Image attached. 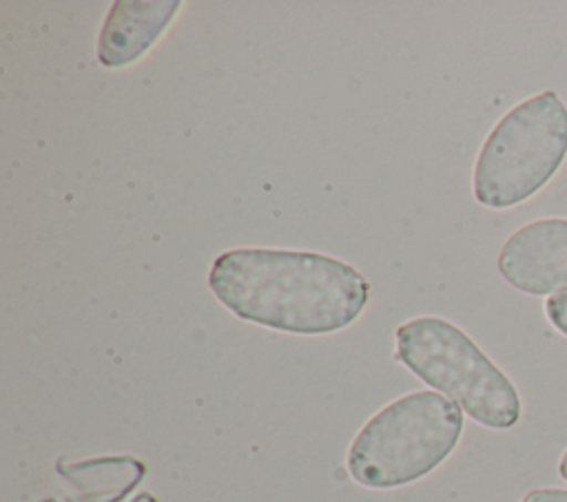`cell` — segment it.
I'll use <instances>...</instances> for the list:
<instances>
[{"label":"cell","instance_id":"obj_6","mask_svg":"<svg viewBox=\"0 0 567 502\" xmlns=\"http://www.w3.org/2000/svg\"><path fill=\"white\" fill-rule=\"evenodd\" d=\"M179 0H117L97 35V60L109 69L137 62L177 15Z\"/></svg>","mask_w":567,"mask_h":502},{"label":"cell","instance_id":"obj_2","mask_svg":"<svg viewBox=\"0 0 567 502\" xmlns=\"http://www.w3.org/2000/svg\"><path fill=\"white\" fill-rule=\"evenodd\" d=\"M463 409L439 391H412L379 409L350 442L346 464L368 489H396L434 471L456 447Z\"/></svg>","mask_w":567,"mask_h":502},{"label":"cell","instance_id":"obj_1","mask_svg":"<svg viewBox=\"0 0 567 502\" xmlns=\"http://www.w3.org/2000/svg\"><path fill=\"white\" fill-rule=\"evenodd\" d=\"M208 287L235 316L288 334H332L354 323L368 279L350 263L303 250L237 248L208 270Z\"/></svg>","mask_w":567,"mask_h":502},{"label":"cell","instance_id":"obj_3","mask_svg":"<svg viewBox=\"0 0 567 502\" xmlns=\"http://www.w3.org/2000/svg\"><path fill=\"white\" fill-rule=\"evenodd\" d=\"M394 341L396 360L476 422L489 429L518 422L516 387L454 323L439 316L410 318L396 327Z\"/></svg>","mask_w":567,"mask_h":502},{"label":"cell","instance_id":"obj_4","mask_svg":"<svg viewBox=\"0 0 567 502\" xmlns=\"http://www.w3.org/2000/svg\"><path fill=\"white\" fill-rule=\"evenodd\" d=\"M567 157V106L554 91L536 93L485 137L472 175L474 199L494 210L536 195Z\"/></svg>","mask_w":567,"mask_h":502},{"label":"cell","instance_id":"obj_7","mask_svg":"<svg viewBox=\"0 0 567 502\" xmlns=\"http://www.w3.org/2000/svg\"><path fill=\"white\" fill-rule=\"evenodd\" d=\"M545 314L549 318V323L567 336V290L565 292H558V294H551L547 301H545Z\"/></svg>","mask_w":567,"mask_h":502},{"label":"cell","instance_id":"obj_8","mask_svg":"<svg viewBox=\"0 0 567 502\" xmlns=\"http://www.w3.org/2000/svg\"><path fill=\"white\" fill-rule=\"evenodd\" d=\"M520 502H567L565 489H536L529 491Z\"/></svg>","mask_w":567,"mask_h":502},{"label":"cell","instance_id":"obj_5","mask_svg":"<svg viewBox=\"0 0 567 502\" xmlns=\"http://www.w3.org/2000/svg\"><path fill=\"white\" fill-rule=\"evenodd\" d=\"M498 272L527 294L567 287V219H536L509 234L498 252Z\"/></svg>","mask_w":567,"mask_h":502},{"label":"cell","instance_id":"obj_9","mask_svg":"<svg viewBox=\"0 0 567 502\" xmlns=\"http://www.w3.org/2000/svg\"><path fill=\"white\" fill-rule=\"evenodd\" d=\"M558 471H560V475H563V480H567V451L563 453V458H560V464H558Z\"/></svg>","mask_w":567,"mask_h":502}]
</instances>
